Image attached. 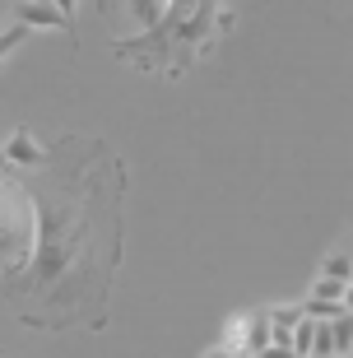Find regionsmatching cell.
<instances>
[{
  "label": "cell",
  "instance_id": "obj_1",
  "mask_svg": "<svg viewBox=\"0 0 353 358\" xmlns=\"http://www.w3.org/2000/svg\"><path fill=\"white\" fill-rule=\"evenodd\" d=\"M38 261H33V275H28V293H52V298H75V289H98L103 298L107 275L112 266L98 261V233H93V219H75L70 205L56 210L47 196H38Z\"/></svg>",
  "mask_w": 353,
  "mask_h": 358
},
{
  "label": "cell",
  "instance_id": "obj_2",
  "mask_svg": "<svg viewBox=\"0 0 353 358\" xmlns=\"http://www.w3.org/2000/svg\"><path fill=\"white\" fill-rule=\"evenodd\" d=\"M33 247V200L0 177V266L24 261Z\"/></svg>",
  "mask_w": 353,
  "mask_h": 358
},
{
  "label": "cell",
  "instance_id": "obj_3",
  "mask_svg": "<svg viewBox=\"0 0 353 358\" xmlns=\"http://www.w3.org/2000/svg\"><path fill=\"white\" fill-rule=\"evenodd\" d=\"M19 24L24 28H66L70 19L56 10L52 0H28V5H19Z\"/></svg>",
  "mask_w": 353,
  "mask_h": 358
},
{
  "label": "cell",
  "instance_id": "obj_4",
  "mask_svg": "<svg viewBox=\"0 0 353 358\" xmlns=\"http://www.w3.org/2000/svg\"><path fill=\"white\" fill-rule=\"evenodd\" d=\"M0 154H5V163H42V159H47V154H42V145L28 131H14L10 145H0Z\"/></svg>",
  "mask_w": 353,
  "mask_h": 358
},
{
  "label": "cell",
  "instance_id": "obj_5",
  "mask_svg": "<svg viewBox=\"0 0 353 358\" xmlns=\"http://www.w3.org/2000/svg\"><path fill=\"white\" fill-rule=\"evenodd\" d=\"M335 354V335H330L326 321H316V331H312V358H330Z\"/></svg>",
  "mask_w": 353,
  "mask_h": 358
},
{
  "label": "cell",
  "instance_id": "obj_6",
  "mask_svg": "<svg viewBox=\"0 0 353 358\" xmlns=\"http://www.w3.org/2000/svg\"><path fill=\"white\" fill-rule=\"evenodd\" d=\"M349 293V279H316V289H312V298H326V303H335V298H344Z\"/></svg>",
  "mask_w": 353,
  "mask_h": 358
},
{
  "label": "cell",
  "instance_id": "obj_7",
  "mask_svg": "<svg viewBox=\"0 0 353 358\" xmlns=\"http://www.w3.org/2000/svg\"><path fill=\"white\" fill-rule=\"evenodd\" d=\"M312 331H316V321H298V326H293V358L312 354Z\"/></svg>",
  "mask_w": 353,
  "mask_h": 358
},
{
  "label": "cell",
  "instance_id": "obj_8",
  "mask_svg": "<svg viewBox=\"0 0 353 358\" xmlns=\"http://www.w3.org/2000/svg\"><path fill=\"white\" fill-rule=\"evenodd\" d=\"M28 38V28L24 24H14V28H0V61H5V56L14 52V47H19V42Z\"/></svg>",
  "mask_w": 353,
  "mask_h": 358
},
{
  "label": "cell",
  "instance_id": "obj_9",
  "mask_svg": "<svg viewBox=\"0 0 353 358\" xmlns=\"http://www.w3.org/2000/svg\"><path fill=\"white\" fill-rule=\"evenodd\" d=\"M298 321H302V312H298V307H288V312L279 307V312H270V326H275V331H293Z\"/></svg>",
  "mask_w": 353,
  "mask_h": 358
},
{
  "label": "cell",
  "instance_id": "obj_10",
  "mask_svg": "<svg viewBox=\"0 0 353 358\" xmlns=\"http://www.w3.org/2000/svg\"><path fill=\"white\" fill-rule=\"evenodd\" d=\"M247 340H251V345H256V349H265V345H270V317H256V321H251Z\"/></svg>",
  "mask_w": 353,
  "mask_h": 358
},
{
  "label": "cell",
  "instance_id": "obj_11",
  "mask_svg": "<svg viewBox=\"0 0 353 358\" xmlns=\"http://www.w3.org/2000/svg\"><path fill=\"white\" fill-rule=\"evenodd\" d=\"M135 14H140L144 24H158V14H163V0H135Z\"/></svg>",
  "mask_w": 353,
  "mask_h": 358
},
{
  "label": "cell",
  "instance_id": "obj_12",
  "mask_svg": "<svg viewBox=\"0 0 353 358\" xmlns=\"http://www.w3.org/2000/svg\"><path fill=\"white\" fill-rule=\"evenodd\" d=\"M326 279H349V256H330L326 261Z\"/></svg>",
  "mask_w": 353,
  "mask_h": 358
},
{
  "label": "cell",
  "instance_id": "obj_13",
  "mask_svg": "<svg viewBox=\"0 0 353 358\" xmlns=\"http://www.w3.org/2000/svg\"><path fill=\"white\" fill-rule=\"evenodd\" d=\"M52 5H56V10H61V14H66V19H70V14H75V5H79V0H52Z\"/></svg>",
  "mask_w": 353,
  "mask_h": 358
},
{
  "label": "cell",
  "instance_id": "obj_14",
  "mask_svg": "<svg viewBox=\"0 0 353 358\" xmlns=\"http://www.w3.org/2000/svg\"><path fill=\"white\" fill-rule=\"evenodd\" d=\"M210 358H237V354H233V349H214Z\"/></svg>",
  "mask_w": 353,
  "mask_h": 358
},
{
  "label": "cell",
  "instance_id": "obj_15",
  "mask_svg": "<svg viewBox=\"0 0 353 358\" xmlns=\"http://www.w3.org/2000/svg\"><path fill=\"white\" fill-rule=\"evenodd\" d=\"M0 163H5V154H0Z\"/></svg>",
  "mask_w": 353,
  "mask_h": 358
}]
</instances>
